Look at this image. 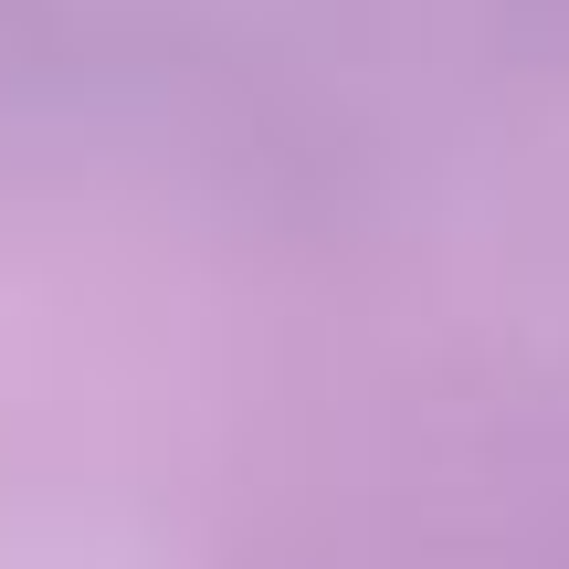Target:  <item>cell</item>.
<instances>
[]
</instances>
